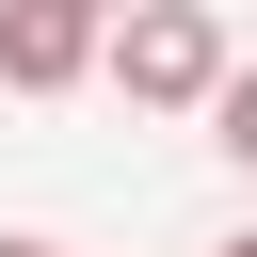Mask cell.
Masks as SVG:
<instances>
[{
	"label": "cell",
	"mask_w": 257,
	"mask_h": 257,
	"mask_svg": "<svg viewBox=\"0 0 257 257\" xmlns=\"http://www.w3.org/2000/svg\"><path fill=\"white\" fill-rule=\"evenodd\" d=\"M225 64H241V48H225V0H112V16H96V80H112L128 112H209Z\"/></svg>",
	"instance_id": "cell-1"
},
{
	"label": "cell",
	"mask_w": 257,
	"mask_h": 257,
	"mask_svg": "<svg viewBox=\"0 0 257 257\" xmlns=\"http://www.w3.org/2000/svg\"><path fill=\"white\" fill-rule=\"evenodd\" d=\"M80 16H112V0H80Z\"/></svg>",
	"instance_id": "cell-6"
},
{
	"label": "cell",
	"mask_w": 257,
	"mask_h": 257,
	"mask_svg": "<svg viewBox=\"0 0 257 257\" xmlns=\"http://www.w3.org/2000/svg\"><path fill=\"white\" fill-rule=\"evenodd\" d=\"M209 145L257 177V64H225V80H209Z\"/></svg>",
	"instance_id": "cell-3"
},
{
	"label": "cell",
	"mask_w": 257,
	"mask_h": 257,
	"mask_svg": "<svg viewBox=\"0 0 257 257\" xmlns=\"http://www.w3.org/2000/svg\"><path fill=\"white\" fill-rule=\"evenodd\" d=\"M96 80V16L80 0H0V96H64Z\"/></svg>",
	"instance_id": "cell-2"
},
{
	"label": "cell",
	"mask_w": 257,
	"mask_h": 257,
	"mask_svg": "<svg viewBox=\"0 0 257 257\" xmlns=\"http://www.w3.org/2000/svg\"><path fill=\"white\" fill-rule=\"evenodd\" d=\"M209 257H257V225H241V241H209Z\"/></svg>",
	"instance_id": "cell-5"
},
{
	"label": "cell",
	"mask_w": 257,
	"mask_h": 257,
	"mask_svg": "<svg viewBox=\"0 0 257 257\" xmlns=\"http://www.w3.org/2000/svg\"><path fill=\"white\" fill-rule=\"evenodd\" d=\"M0 257H80V241H0Z\"/></svg>",
	"instance_id": "cell-4"
}]
</instances>
